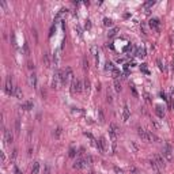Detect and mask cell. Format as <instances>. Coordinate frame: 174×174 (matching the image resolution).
I'll return each mask as SVG.
<instances>
[{
	"label": "cell",
	"instance_id": "obj_18",
	"mask_svg": "<svg viewBox=\"0 0 174 174\" xmlns=\"http://www.w3.org/2000/svg\"><path fill=\"white\" fill-rule=\"evenodd\" d=\"M63 135V129L60 128V126H59V128H56V129H54V132H53V136H54V139H60V136Z\"/></svg>",
	"mask_w": 174,
	"mask_h": 174
},
{
	"label": "cell",
	"instance_id": "obj_8",
	"mask_svg": "<svg viewBox=\"0 0 174 174\" xmlns=\"http://www.w3.org/2000/svg\"><path fill=\"white\" fill-rule=\"evenodd\" d=\"M86 166H87V162H86V159H78V161L74 163V169H76V170H80V169L86 167Z\"/></svg>",
	"mask_w": 174,
	"mask_h": 174
},
{
	"label": "cell",
	"instance_id": "obj_29",
	"mask_svg": "<svg viewBox=\"0 0 174 174\" xmlns=\"http://www.w3.org/2000/svg\"><path fill=\"white\" fill-rule=\"evenodd\" d=\"M83 68L84 69H89V60L86 57H83Z\"/></svg>",
	"mask_w": 174,
	"mask_h": 174
},
{
	"label": "cell",
	"instance_id": "obj_24",
	"mask_svg": "<svg viewBox=\"0 0 174 174\" xmlns=\"http://www.w3.org/2000/svg\"><path fill=\"white\" fill-rule=\"evenodd\" d=\"M105 68H106V71H110V72H112V71L114 69V65H113V63L108 61V63H106V67H105Z\"/></svg>",
	"mask_w": 174,
	"mask_h": 174
},
{
	"label": "cell",
	"instance_id": "obj_30",
	"mask_svg": "<svg viewBox=\"0 0 174 174\" xmlns=\"http://www.w3.org/2000/svg\"><path fill=\"white\" fill-rule=\"evenodd\" d=\"M23 50H25V54H27V56L30 54V49H29V45H27V44L23 45Z\"/></svg>",
	"mask_w": 174,
	"mask_h": 174
},
{
	"label": "cell",
	"instance_id": "obj_28",
	"mask_svg": "<svg viewBox=\"0 0 174 174\" xmlns=\"http://www.w3.org/2000/svg\"><path fill=\"white\" fill-rule=\"evenodd\" d=\"M155 4V2H154V0H151V2H147V3H144V8H150V7H152Z\"/></svg>",
	"mask_w": 174,
	"mask_h": 174
},
{
	"label": "cell",
	"instance_id": "obj_7",
	"mask_svg": "<svg viewBox=\"0 0 174 174\" xmlns=\"http://www.w3.org/2000/svg\"><path fill=\"white\" fill-rule=\"evenodd\" d=\"M4 141H6L7 144H11L12 141H14V135H12V132L8 131V129L4 132Z\"/></svg>",
	"mask_w": 174,
	"mask_h": 174
},
{
	"label": "cell",
	"instance_id": "obj_14",
	"mask_svg": "<svg viewBox=\"0 0 174 174\" xmlns=\"http://www.w3.org/2000/svg\"><path fill=\"white\" fill-rule=\"evenodd\" d=\"M59 63H60V50H56L53 53V64L57 67Z\"/></svg>",
	"mask_w": 174,
	"mask_h": 174
},
{
	"label": "cell",
	"instance_id": "obj_1",
	"mask_svg": "<svg viewBox=\"0 0 174 174\" xmlns=\"http://www.w3.org/2000/svg\"><path fill=\"white\" fill-rule=\"evenodd\" d=\"M82 91V83L79 79H74L72 82H71V93L72 94H78Z\"/></svg>",
	"mask_w": 174,
	"mask_h": 174
},
{
	"label": "cell",
	"instance_id": "obj_19",
	"mask_svg": "<svg viewBox=\"0 0 174 174\" xmlns=\"http://www.w3.org/2000/svg\"><path fill=\"white\" fill-rule=\"evenodd\" d=\"M12 95H15L18 99H22V90L19 89V87H15V90H14V94Z\"/></svg>",
	"mask_w": 174,
	"mask_h": 174
},
{
	"label": "cell",
	"instance_id": "obj_37",
	"mask_svg": "<svg viewBox=\"0 0 174 174\" xmlns=\"http://www.w3.org/2000/svg\"><path fill=\"white\" fill-rule=\"evenodd\" d=\"M14 170H15V174H22V173H21V170H19V169L17 167V166H15V167H14Z\"/></svg>",
	"mask_w": 174,
	"mask_h": 174
},
{
	"label": "cell",
	"instance_id": "obj_12",
	"mask_svg": "<svg viewBox=\"0 0 174 174\" xmlns=\"http://www.w3.org/2000/svg\"><path fill=\"white\" fill-rule=\"evenodd\" d=\"M137 133H139V136L143 139V140L148 141V131H144V129H141V128H137Z\"/></svg>",
	"mask_w": 174,
	"mask_h": 174
},
{
	"label": "cell",
	"instance_id": "obj_21",
	"mask_svg": "<svg viewBox=\"0 0 174 174\" xmlns=\"http://www.w3.org/2000/svg\"><path fill=\"white\" fill-rule=\"evenodd\" d=\"M114 90H116L117 93H120V91H121V84L118 83L117 79H114Z\"/></svg>",
	"mask_w": 174,
	"mask_h": 174
},
{
	"label": "cell",
	"instance_id": "obj_20",
	"mask_svg": "<svg viewBox=\"0 0 174 174\" xmlns=\"http://www.w3.org/2000/svg\"><path fill=\"white\" fill-rule=\"evenodd\" d=\"M136 56H137V57H144V56H146V50H144L143 48H139V49L136 50Z\"/></svg>",
	"mask_w": 174,
	"mask_h": 174
},
{
	"label": "cell",
	"instance_id": "obj_3",
	"mask_svg": "<svg viewBox=\"0 0 174 174\" xmlns=\"http://www.w3.org/2000/svg\"><path fill=\"white\" fill-rule=\"evenodd\" d=\"M60 84H63V82H61V75H60V71H57V72H54V75H53L52 86H53V89H59Z\"/></svg>",
	"mask_w": 174,
	"mask_h": 174
},
{
	"label": "cell",
	"instance_id": "obj_16",
	"mask_svg": "<svg viewBox=\"0 0 174 174\" xmlns=\"http://www.w3.org/2000/svg\"><path fill=\"white\" fill-rule=\"evenodd\" d=\"M21 109L23 110H30V109H33V102H30V101H26V102H23Z\"/></svg>",
	"mask_w": 174,
	"mask_h": 174
},
{
	"label": "cell",
	"instance_id": "obj_39",
	"mask_svg": "<svg viewBox=\"0 0 174 174\" xmlns=\"http://www.w3.org/2000/svg\"><path fill=\"white\" fill-rule=\"evenodd\" d=\"M27 67H29L30 69H34V64H33V63H29V64H27Z\"/></svg>",
	"mask_w": 174,
	"mask_h": 174
},
{
	"label": "cell",
	"instance_id": "obj_2",
	"mask_svg": "<svg viewBox=\"0 0 174 174\" xmlns=\"http://www.w3.org/2000/svg\"><path fill=\"white\" fill-rule=\"evenodd\" d=\"M162 156L165 158L166 161H171L173 159V150H171V147L169 144H166L163 147V150H162Z\"/></svg>",
	"mask_w": 174,
	"mask_h": 174
},
{
	"label": "cell",
	"instance_id": "obj_25",
	"mask_svg": "<svg viewBox=\"0 0 174 174\" xmlns=\"http://www.w3.org/2000/svg\"><path fill=\"white\" fill-rule=\"evenodd\" d=\"M104 25H105V26H109V27H110V26H113V22H112V19H109V18H105V19H104Z\"/></svg>",
	"mask_w": 174,
	"mask_h": 174
},
{
	"label": "cell",
	"instance_id": "obj_35",
	"mask_svg": "<svg viewBox=\"0 0 174 174\" xmlns=\"http://www.w3.org/2000/svg\"><path fill=\"white\" fill-rule=\"evenodd\" d=\"M91 53L94 54V56H97V48H95V46H93V48H91Z\"/></svg>",
	"mask_w": 174,
	"mask_h": 174
},
{
	"label": "cell",
	"instance_id": "obj_33",
	"mask_svg": "<svg viewBox=\"0 0 174 174\" xmlns=\"http://www.w3.org/2000/svg\"><path fill=\"white\" fill-rule=\"evenodd\" d=\"M156 63H158V67H159V69L163 71V64H162V61H161V60H158Z\"/></svg>",
	"mask_w": 174,
	"mask_h": 174
},
{
	"label": "cell",
	"instance_id": "obj_43",
	"mask_svg": "<svg viewBox=\"0 0 174 174\" xmlns=\"http://www.w3.org/2000/svg\"><path fill=\"white\" fill-rule=\"evenodd\" d=\"M171 106H173V109H174V99H173V102H171Z\"/></svg>",
	"mask_w": 174,
	"mask_h": 174
},
{
	"label": "cell",
	"instance_id": "obj_32",
	"mask_svg": "<svg viewBox=\"0 0 174 174\" xmlns=\"http://www.w3.org/2000/svg\"><path fill=\"white\" fill-rule=\"evenodd\" d=\"M44 174H50V166H49V165H46V166H45V171H44Z\"/></svg>",
	"mask_w": 174,
	"mask_h": 174
},
{
	"label": "cell",
	"instance_id": "obj_36",
	"mask_svg": "<svg viewBox=\"0 0 174 174\" xmlns=\"http://www.w3.org/2000/svg\"><path fill=\"white\" fill-rule=\"evenodd\" d=\"M15 126H17V132L19 133V131H21V126H19V120H17V124H15Z\"/></svg>",
	"mask_w": 174,
	"mask_h": 174
},
{
	"label": "cell",
	"instance_id": "obj_11",
	"mask_svg": "<svg viewBox=\"0 0 174 174\" xmlns=\"http://www.w3.org/2000/svg\"><path fill=\"white\" fill-rule=\"evenodd\" d=\"M29 83L33 89H37V76H35V74H31L29 76Z\"/></svg>",
	"mask_w": 174,
	"mask_h": 174
},
{
	"label": "cell",
	"instance_id": "obj_13",
	"mask_svg": "<svg viewBox=\"0 0 174 174\" xmlns=\"http://www.w3.org/2000/svg\"><path fill=\"white\" fill-rule=\"evenodd\" d=\"M128 118H129V109L126 105H124V109H122V120L124 121H128Z\"/></svg>",
	"mask_w": 174,
	"mask_h": 174
},
{
	"label": "cell",
	"instance_id": "obj_6",
	"mask_svg": "<svg viewBox=\"0 0 174 174\" xmlns=\"http://www.w3.org/2000/svg\"><path fill=\"white\" fill-rule=\"evenodd\" d=\"M97 148L101 152H104V151H106V139L105 137H99V141L97 143Z\"/></svg>",
	"mask_w": 174,
	"mask_h": 174
},
{
	"label": "cell",
	"instance_id": "obj_10",
	"mask_svg": "<svg viewBox=\"0 0 174 174\" xmlns=\"http://www.w3.org/2000/svg\"><path fill=\"white\" fill-rule=\"evenodd\" d=\"M42 63H44V65H45L46 68L50 67V56H49V53H44V56H42Z\"/></svg>",
	"mask_w": 174,
	"mask_h": 174
},
{
	"label": "cell",
	"instance_id": "obj_17",
	"mask_svg": "<svg viewBox=\"0 0 174 174\" xmlns=\"http://www.w3.org/2000/svg\"><path fill=\"white\" fill-rule=\"evenodd\" d=\"M39 173V163L34 162L33 166H31V174H38Z\"/></svg>",
	"mask_w": 174,
	"mask_h": 174
},
{
	"label": "cell",
	"instance_id": "obj_5",
	"mask_svg": "<svg viewBox=\"0 0 174 174\" xmlns=\"http://www.w3.org/2000/svg\"><path fill=\"white\" fill-rule=\"evenodd\" d=\"M14 90H15V87L12 86V79L7 78V80H6V93L11 95V94H14Z\"/></svg>",
	"mask_w": 174,
	"mask_h": 174
},
{
	"label": "cell",
	"instance_id": "obj_27",
	"mask_svg": "<svg viewBox=\"0 0 174 174\" xmlns=\"http://www.w3.org/2000/svg\"><path fill=\"white\" fill-rule=\"evenodd\" d=\"M112 75H113V78H114V79H117L118 76H120V71H118V69H116V68H114V69L112 71Z\"/></svg>",
	"mask_w": 174,
	"mask_h": 174
},
{
	"label": "cell",
	"instance_id": "obj_42",
	"mask_svg": "<svg viewBox=\"0 0 174 174\" xmlns=\"http://www.w3.org/2000/svg\"><path fill=\"white\" fill-rule=\"evenodd\" d=\"M144 95H146V99H147V101H150V95H148V94H147V93L144 94Z\"/></svg>",
	"mask_w": 174,
	"mask_h": 174
},
{
	"label": "cell",
	"instance_id": "obj_40",
	"mask_svg": "<svg viewBox=\"0 0 174 174\" xmlns=\"http://www.w3.org/2000/svg\"><path fill=\"white\" fill-rule=\"evenodd\" d=\"M141 69H143L146 74H148V71H147V68H146V64H143V65H141Z\"/></svg>",
	"mask_w": 174,
	"mask_h": 174
},
{
	"label": "cell",
	"instance_id": "obj_26",
	"mask_svg": "<svg viewBox=\"0 0 174 174\" xmlns=\"http://www.w3.org/2000/svg\"><path fill=\"white\" fill-rule=\"evenodd\" d=\"M117 33H118V29H117V27H114V29H112V30L109 31V37H114Z\"/></svg>",
	"mask_w": 174,
	"mask_h": 174
},
{
	"label": "cell",
	"instance_id": "obj_38",
	"mask_svg": "<svg viewBox=\"0 0 174 174\" xmlns=\"http://www.w3.org/2000/svg\"><path fill=\"white\" fill-rule=\"evenodd\" d=\"M91 27V23H90V21H87L86 22V29H90Z\"/></svg>",
	"mask_w": 174,
	"mask_h": 174
},
{
	"label": "cell",
	"instance_id": "obj_23",
	"mask_svg": "<svg viewBox=\"0 0 174 174\" xmlns=\"http://www.w3.org/2000/svg\"><path fill=\"white\" fill-rule=\"evenodd\" d=\"M98 116H99V121L104 122L105 121V116H104V110L102 109H98Z\"/></svg>",
	"mask_w": 174,
	"mask_h": 174
},
{
	"label": "cell",
	"instance_id": "obj_34",
	"mask_svg": "<svg viewBox=\"0 0 174 174\" xmlns=\"http://www.w3.org/2000/svg\"><path fill=\"white\" fill-rule=\"evenodd\" d=\"M106 101L109 102V104H110V102H112L113 101V98H112V95H110V94L108 93V95H106Z\"/></svg>",
	"mask_w": 174,
	"mask_h": 174
},
{
	"label": "cell",
	"instance_id": "obj_9",
	"mask_svg": "<svg viewBox=\"0 0 174 174\" xmlns=\"http://www.w3.org/2000/svg\"><path fill=\"white\" fill-rule=\"evenodd\" d=\"M159 21H158V19H150L148 21V25H150V27H151L152 30H159Z\"/></svg>",
	"mask_w": 174,
	"mask_h": 174
},
{
	"label": "cell",
	"instance_id": "obj_41",
	"mask_svg": "<svg viewBox=\"0 0 174 174\" xmlns=\"http://www.w3.org/2000/svg\"><path fill=\"white\" fill-rule=\"evenodd\" d=\"M4 161H6V155H4V152H2V162L4 163Z\"/></svg>",
	"mask_w": 174,
	"mask_h": 174
},
{
	"label": "cell",
	"instance_id": "obj_22",
	"mask_svg": "<svg viewBox=\"0 0 174 174\" xmlns=\"http://www.w3.org/2000/svg\"><path fill=\"white\" fill-rule=\"evenodd\" d=\"M84 91L86 93L90 91V80L89 79H84Z\"/></svg>",
	"mask_w": 174,
	"mask_h": 174
},
{
	"label": "cell",
	"instance_id": "obj_15",
	"mask_svg": "<svg viewBox=\"0 0 174 174\" xmlns=\"http://www.w3.org/2000/svg\"><path fill=\"white\" fill-rule=\"evenodd\" d=\"M155 113H156V116L159 117V118H163L165 112H163V109H162V106H161V105H156V108H155Z\"/></svg>",
	"mask_w": 174,
	"mask_h": 174
},
{
	"label": "cell",
	"instance_id": "obj_31",
	"mask_svg": "<svg viewBox=\"0 0 174 174\" xmlns=\"http://www.w3.org/2000/svg\"><path fill=\"white\" fill-rule=\"evenodd\" d=\"M75 155H76V150H75V148H71V150H69V156L74 158Z\"/></svg>",
	"mask_w": 174,
	"mask_h": 174
},
{
	"label": "cell",
	"instance_id": "obj_4",
	"mask_svg": "<svg viewBox=\"0 0 174 174\" xmlns=\"http://www.w3.org/2000/svg\"><path fill=\"white\" fill-rule=\"evenodd\" d=\"M154 161H155L156 166H158V167H159V169H163L165 166H166V163H165V158H163L162 155H159V154L154 155Z\"/></svg>",
	"mask_w": 174,
	"mask_h": 174
}]
</instances>
